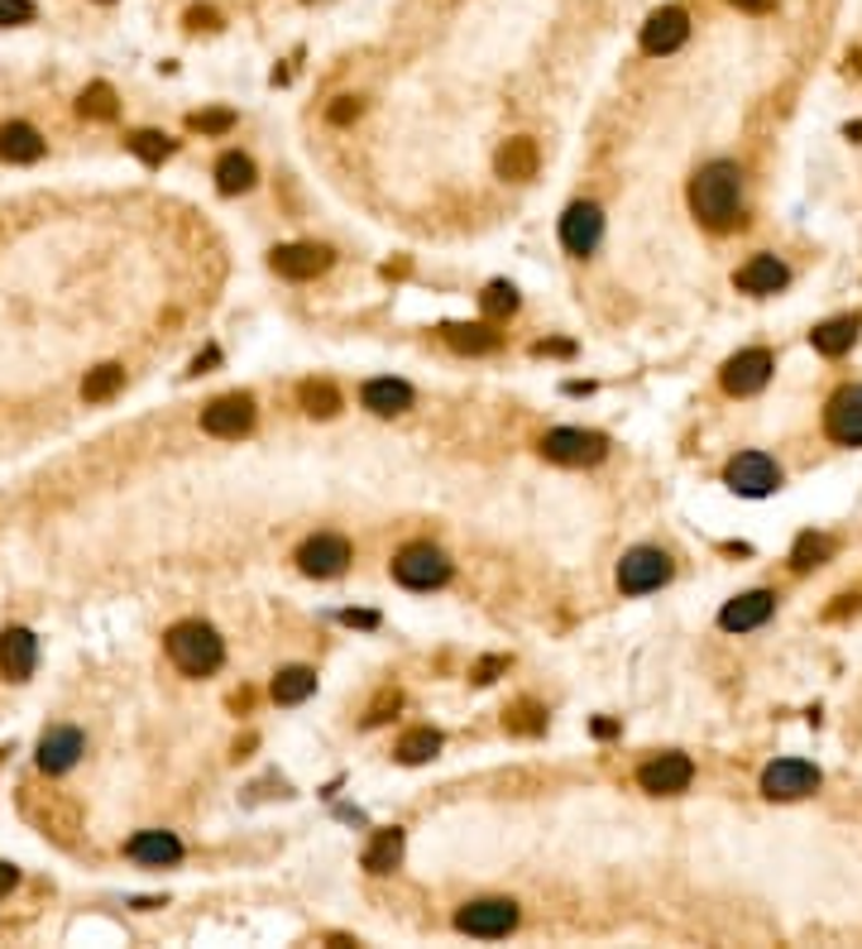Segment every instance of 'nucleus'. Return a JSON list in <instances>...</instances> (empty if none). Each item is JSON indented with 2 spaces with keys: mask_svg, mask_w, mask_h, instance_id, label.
<instances>
[{
  "mask_svg": "<svg viewBox=\"0 0 862 949\" xmlns=\"http://www.w3.org/2000/svg\"><path fill=\"white\" fill-rule=\"evenodd\" d=\"M690 782H695V763H690L685 753H661V758L638 767V787L647 791V796H681Z\"/></svg>",
  "mask_w": 862,
  "mask_h": 949,
  "instance_id": "11",
  "label": "nucleus"
},
{
  "mask_svg": "<svg viewBox=\"0 0 862 949\" xmlns=\"http://www.w3.org/2000/svg\"><path fill=\"white\" fill-rule=\"evenodd\" d=\"M202 427L211 437H245L254 427V399L250 393H226V399L202 407Z\"/></svg>",
  "mask_w": 862,
  "mask_h": 949,
  "instance_id": "15",
  "label": "nucleus"
},
{
  "mask_svg": "<svg viewBox=\"0 0 862 949\" xmlns=\"http://www.w3.org/2000/svg\"><path fill=\"white\" fill-rule=\"evenodd\" d=\"M216 187L226 192V197H235V192H250L254 187V159L240 149H230L216 159Z\"/></svg>",
  "mask_w": 862,
  "mask_h": 949,
  "instance_id": "29",
  "label": "nucleus"
},
{
  "mask_svg": "<svg viewBox=\"0 0 862 949\" xmlns=\"http://www.w3.org/2000/svg\"><path fill=\"white\" fill-rule=\"evenodd\" d=\"M39 667V638L29 629H5L0 633V677L5 681H29Z\"/></svg>",
  "mask_w": 862,
  "mask_h": 949,
  "instance_id": "20",
  "label": "nucleus"
},
{
  "mask_svg": "<svg viewBox=\"0 0 862 949\" xmlns=\"http://www.w3.org/2000/svg\"><path fill=\"white\" fill-rule=\"evenodd\" d=\"M125 854L135 863H144V868H173V863L182 859V839L173 830H139L125 844Z\"/></svg>",
  "mask_w": 862,
  "mask_h": 949,
  "instance_id": "21",
  "label": "nucleus"
},
{
  "mask_svg": "<svg viewBox=\"0 0 862 949\" xmlns=\"http://www.w3.org/2000/svg\"><path fill=\"white\" fill-rule=\"evenodd\" d=\"M824 431L839 447H862V384H843L829 403H824Z\"/></svg>",
  "mask_w": 862,
  "mask_h": 949,
  "instance_id": "10",
  "label": "nucleus"
},
{
  "mask_svg": "<svg viewBox=\"0 0 862 949\" xmlns=\"http://www.w3.org/2000/svg\"><path fill=\"white\" fill-rule=\"evenodd\" d=\"M360 111H364L360 96H336V106L326 111V120H331V125H350V120H360Z\"/></svg>",
  "mask_w": 862,
  "mask_h": 949,
  "instance_id": "40",
  "label": "nucleus"
},
{
  "mask_svg": "<svg viewBox=\"0 0 862 949\" xmlns=\"http://www.w3.org/2000/svg\"><path fill=\"white\" fill-rule=\"evenodd\" d=\"M312 691H317V671L312 667H283L274 677V701L278 705H302Z\"/></svg>",
  "mask_w": 862,
  "mask_h": 949,
  "instance_id": "30",
  "label": "nucleus"
},
{
  "mask_svg": "<svg viewBox=\"0 0 862 949\" xmlns=\"http://www.w3.org/2000/svg\"><path fill=\"white\" fill-rule=\"evenodd\" d=\"M187 29L197 34V29H221V15H216L211 5H192L187 10Z\"/></svg>",
  "mask_w": 862,
  "mask_h": 949,
  "instance_id": "42",
  "label": "nucleus"
},
{
  "mask_svg": "<svg viewBox=\"0 0 862 949\" xmlns=\"http://www.w3.org/2000/svg\"><path fill=\"white\" fill-rule=\"evenodd\" d=\"M843 135H848V139H853V144H862V120H853V125H848V130H843Z\"/></svg>",
  "mask_w": 862,
  "mask_h": 949,
  "instance_id": "51",
  "label": "nucleus"
},
{
  "mask_svg": "<svg viewBox=\"0 0 862 949\" xmlns=\"http://www.w3.org/2000/svg\"><path fill=\"white\" fill-rule=\"evenodd\" d=\"M772 369H776V355L762 351V345H748V351H738V355L724 360L719 384H724V393H733V399H748V393L767 389Z\"/></svg>",
  "mask_w": 862,
  "mask_h": 949,
  "instance_id": "7",
  "label": "nucleus"
},
{
  "mask_svg": "<svg viewBox=\"0 0 862 949\" xmlns=\"http://www.w3.org/2000/svg\"><path fill=\"white\" fill-rule=\"evenodd\" d=\"M834 551H839V543H834L829 533H800L796 547H791V571H815L824 567V561H834Z\"/></svg>",
  "mask_w": 862,
  "mask_h": 949,
  "instance_id": "28",
  "label": "nucleus"
},
{
  "mask_svg": "<svg viewBox=\"0 0 862 949\" xmlns=\"http://www.w3.org/2000/svg\"><path fill=\"white\" fill-rule=\"evenodd\" d=\"M676 575L671 557L661 547H633L623 561H618V591L623 595H647V591H661L666 581Z\"/></svg>",
  "mask_w": 862,
  "mask_h": 949,
  "instance_id": "5",
  "label": "nucleus"
},
{
  "mask_svg": "<svg viewBox=\"0 0 862 949\" xmlns=\"http://www.w3.org/2000/svg\"><path fill=\"white\" fill-rule=\"evenodd\" d=\"M15 883H20V868H15V863H5V859H0V897H5Z\"/></svg>",
  "mask_w": 862,
  "mask_h": 949,
  "instance_id": "45",
  "label": "nucleus"
},
{
  "mask_svg": "<svg viewBox=\"0 0 862 949\" xmlns=\"http://www.w3.org/2000/svg\"><path fill=\"white\" fill-rule=\"evenodd\" d=\"M331 259H336V255H331L326 245H278L274 255H269L274 273H283V279H293V283L326 273V269H331Z\"/></svg>",
  "mask_w": 862,
  "mask_h": 949,
  "instance_id": "19",
  "label": "nucleus"
},
{
  "mask_svg": "<svg viewBox=\"0 0 862 949\" xmlns=\"http://www.w3.org/2000/svg\"><path fill=\"white\" fill-rule=\"evenodd\" d=\"M125 389V369L120 365H96L87 379H82V399L87 403H106V399H116V393Z\"/></svg>",
  "mask_w": 862,
  "mask_h": 949,
  "instance_id": "31",
  "label": "nucleus"
},
{
  "mask_svg": "<svg viewBox=\"0 0 862 949\" xmlns=\"http://www.w3.org/2000/svg\"><path fill=\"white\" fill-rule=\"evenodd\" d=\"M168 657H173V667L182 677H211V671L226 662V643L211 623L182 619L168 629Z\"/></svg>",
  "mask_w": 862,
  "mask_h": 949,
  "instance_id": "2",
  "label": "nucleus"
},
{
  "mask_svg": "<svg viewBox=\"0 0 862 949\" xmlns=\"http://www.w3.org/2000/svg\"><path fill=\"white\" fill-rule=\"evenodd\" d=\"M513 926H518V902H508V897H484V902L456 911V930L479 935V940H499Z\"/></svg>",
  "mask_w": 862,
  "mask_h": 949,
  "instance_id": "9",
  "label": "nucleus"
},
{
  "mask_svg": "<svg viewBox=\"0 0 862 949\" xmlns=\"http://www.w3.org/2000/svg\"><path fill=\"white\" fill-rule=\"evenodd\" d=\"M187 125L202 130V135H226V130L235 125V115L230 111H197V115H187Z\"/></svg>",
  "mask_w": 862,
  "mask_h": 949,
  "instance_id": "38",
  "label": "nucleus"
},
{
  "mask_svg": "<svg viewBox=\"0 0 862 949\" xmlns=\"http://www.w3.org/2000/svg\"><path fill=\"white\" fill-rule=\"evenodd\" d=\"M393 581L408 585V591H436V585L451 581V561H446V551L412 543L393 557Z\"/></svg>",
  "mask_w": 862,
  "mask_h": 949,
  "instance_id": "4",
  "label": "nucleus"
},
{
  "mask_svg": "<svg viewBox=\"0 0 862 949\" xmlns=\"http://www.w3.org/2000/svg\"><path fill=\"white\" fill-rule=\"evenodd\" d=\"M0 159H5V163L44 159V135L34 125H24V120H10V125L0 130Z\"/></svg>",
  "mask_w": 862,
  "mask_h": 949,
  "instance_id": "25",
  "label": "nucleus"
},
{
  "mask_svg": "<svg viewBox=\"0 0 862 949\" xmlns=\"http://www.w3.org/2000/svg\"><path fill=\"white\" fill-rule=\"evenodd\" d=\"M436 753H441V734H436V729H412V734H403V743H398V758L408 767L432 763Z\"/></svg>",
  "mask_w": 862,
  "mask_h": 949,
  "instance_id": "33",
  "label": "nucleus"
},
{
  "mask_svg": "<svg viewBox=\"0 0 862 949\" xmlns=\"http://www.w3.org/2000/svg\"><path fill=\"white\" fill-rule=\"evenodd\" d=\"M537 163H542V149H537V139H527V135L508 139L499 149V159H494L499 178H508V183H527V178H537Z\"/></svg>",
  "mask_w": 862,
  "mask_h": 949,
  "instance_id": "23",
  "label": "nucleus"
},
{
  "mask_svg": "<svg viewBox=\"0 0 862 949\" xmlns=\"http://www.w3.org/2000/svg\"><path fill=\"white\" fill-rule=\"evenodd\" d=\"M786 283H791V269H786L776 255H752L743 269L733 273V288L738 293H748V297H772V293H781Z\"/></svg>",
  "mask_w": 862,
  "mask_h": 949,
  "instance_id": "18",
  "label": "nucleus"
},
{
  "mask_svg": "<svg viewBox=\"0 0 862 949\" xmlns=\"http://www.w3.org/2000/svg\"><path fill=\"white\" fill-rule=\"evenodd\" d=\"M738 10H748V15H767V10H776V0H733Z\"/></svg>",
  "mask_w": 862,
  "mask_h": 949,
  "instance_id": "46",
  "label": "nucleus"
},
{
  "mask_svg": "<svg viewBox=\"0 0 862 949\" xmlns=\"http://www.w3.org/2000/svg\"><path fill=\"white\" fill-rule=\"evenodd\" d=\"M858 609H862V591H853V595H839V605H829V609H824V619H834V623H839V619H848V615H858Z\"/></svg>",
  "mask_w": 862,
  "mask_h": 949,
  "instance_id": "43",
  "label": "nucleus"
},
{
  "mask_svg": "<svg viewBox=\"0 0 862 949\" xmlns=\"http://www.w3.org/2000/svg\"><path fill=\"white\" fill-rule=\"evenodd\" d=\"M819 767L805 758H776L767 772H762V796L767 801H800L810 791H819Z\"/></svg>",
  "mask_w": 862,
  "mask_h": 949,
  "instance_id": "8",
  "label": "nucleus"
},
{
  "mask_svg": "<svg viewBox=\"0 0 862 949\" xmlns=\"http://www.w3.org/2000/svg\"><path fill=\"white\" fill-rule=\"evenodd\" d=\"M441 336H446V345L460 351V355H489V351H499V331H489L484 321H475V327H460V321H451V327H441Z\"/></svg>",
  "mask_w": 862,
  "mask_h": 949,
  "instance_id": "26",
  "label": "nucleus"
},
{
  "mask_svg": "<svg viewBox=\"0 0 862 949\" xmlns=\"http://www.w3.org/2000/svg\"><path fill=\"white\" fill-rule=\"evenodd\" d=\"M34 5L29 0H0V29H15V24H29Z\"/></svg>",
  "mask_w": 862,
  "mask_h": 949,
  "instance_id": "39",
  "label": "nucleus"
},
{
  "mask_svg": "<svg viewBox=\"0 0 862 949\" xmlns=\"http://www.w3.org/2000/svg\"><path fill=\"white\" fill-rule=\"evenodd\" d=\"M360 403L369 407L374 417H398V413H408L412 407V389L403 379H369L360 389Z\"/></svg>",
  "mask_w": 862,
  "mask_h": 949,
  "instance_id": "24",
  "label": "nucleus"
},
{
  "mask_svg": "<svg viewBox=\"0 0 862 949\" xmlns=\"http://www.w3.org/2000/svg\"><path fill=\"white\" fill-rule=\"evenodd\" d=\"M302 407H307V417H336L341 413V393L326 379H307L302 384Z\"/></svg>",
  "mask_w": 862,
  "mask_h": 949,
  "instance_id": "34",
  "label": "nucleus"
},
{
  "mask_svg": "<svg viewBox=\"0 0 862 949\" xmlns=\"http://www.w3.org/2000/svg\"><path fill=\"white\" fill-rule=\"evenodd\" d=\"M479 307L489 312V317H513V312H518V288L503 283V279L489 283V288H484V297H479Z\"/></svg>",
  "mask_w": 862,
  "mask_h": 949,
  "instance_id": "37",
  "label": "nucleus"
},
{
  "mask_svg": "<svg viewBox=\"0 0 862 949\" xmlns=\"http://www.w3.org/2000/svg\"><path fill=\"white\" fill-rule=\"evenodd\" d=\"M503 667H508V657H489V662H479V667H475V681H479V686H489V681L499 677Z\"/></svg>",
  "mask_w": 862,
  "mask_h": 949,
  "instance_id": "44",
  "label": "nucleus"
},
{
  "mask_svg": "<svg viewBox=\"0 0 862 949\" xmlns=\"http://www.w3.org/2000/svg\"><path fill=\"white\" fill-rule=\"evenodd\" d=\"M858 331H862V317H858V312H843V317H829V321H819V327L810 331V345H815L819 355L839 360V355H848V351H853Z\"/></svg>",
  "mask_w": 862,
  "mask_h": 949,
  "instance_id": "22",
  "label": "nucleus"
},
{
  "mask_svg": "<svg viewBox=\"0 0 862 949\" xmlns=\"http://www.w3.org/2000/svg\"><path fill=\"white\" fill-rule=\"evenodd\" d=\"M542 455L556 465H594L609 455V437L585 431V427H556L542 437Z\"/></svg>",
  "mask_w": 862,
  "mask_h": 949,
  "instance_id": "6",
  "label": "nucleus"
},
{
  "mask_svg": "<svg viewBox=\"0 0 862 949\" xmlns=\"http://www.w3.org/2000/svg\"><path fill=\"white\" fill-rule=\"evenodd\" d=\"M82 753H87V739H82V729H72V725H58L39 739V767L48 777L72 772V767L82 763Z\"/></svg>",
  "mask_w": 862,
  "mask_h": 949,
  "instance_id": "17",
  "label": "nucleus"
},
{
  "mask_svg": "<svg viewBox=\"0 0 862 949\" xmlns=\"http://www.w3.org/2000/svg\"><path fill=\"white\" fill-rule=\"evenodd\" d=\"M216 360H221V355H216V351H206V355H197V365H192V375H206V369H211V365H216Z\"/></svg>",
  "mask_w": 862,
  "mask_h": 949,
  "instance_id": "48",
  "label": "nucleus"
},
{
  "mask_svg": "<svg viewBox=\"0 0 862 949\" xmlns=\"http://www.w3.org/2000/svg\"><path fill=\"white\" fill-rule=\"evenodd\" d=\"M130 149H135L144 163H163L168 154H173V139L159 135V130H135V135H130Z\"/></svg>",
  "mask_w": 862,
  "mask_h": 949,
  "instance_id": "36",
  "label": "nucleus"
},
{
  "mask_svg": "<svg viewBox=\"0 0 862 949\" xmlns=\"http://www.w3.org/2000/svg\"><path fill=\"white\" fill-rule=\"evenodd\" d=\"M690 211L700 216V226L709 231H738L748 221L743 216V168L714 159L690 178Z\"/></svg>",
  "mask_w": 862,
  "mask_h": 949,
  "instance_id": "1",
  "label": "nucleus"
},
{
  "mask_svg": "<svg viewBox=\"0 0 862 949\" xmlns=\"http://www.w3.org/2000/svg\"><path fill=\"white\" fill-rule=\"evenodd\" d=\"M398 705H403V695H398V691H384V695H379V701H374V705H369V715H364V725H369V729H374V725H384V719H388V715H393V710H398Z\"/></svg>",
  "mask_w": 862,
  "mask_h": 949,
  "instance_id": "41",
  "label": "nucleus"
},
{
  "mask_svg": "<svg viewBox=\"0 0 862 949\" xmlns=\"http://www.w3.org/2000/svg\"><path fill=\"white\" fill-rule=\"evenodd\" d=\"M345 623H360V629H374V623H379V615H355V609H350V615H345Z\"/></svg>",
  "mask_w": 862,
  "mask_h": 949,
  "instance_id": "49",
  "label": "nucleus"
},
{
  "mask_svg": "<svg viewBox=\"0 0 862 949\" xmlns=\"http://www.w3.org/2000/svg\"><path fill=\"white\" fill-rule=\"evenodd\" d=\"M772 615H776V595L772 591H748V595H733L719 609V629L724 633H752V629H762Z\"/></svg>",
  "mask_w": 862,
  "mask_h": 949,
  "instance_id": "16",
  "label": "nucleus"
},
{
  "mask_svg": "<svg viewBox=\"0 0 862 949\" xmlns=\"http://www.w3.org/2000/svg\"><path fill=\"white\" fill-rule=\"evenodd\" d=\"M690 39V15L681 5H661V10H652L647 15V24H642V48H647L652 58H661V53H676Z\"/></svg>",
  "mask_w": 862,
  "mask_h": 949,
  "instance_id": "13",
  "label": "nucleus"
},
{
  "mask_svg": "<svg viewBox=\"0 0 862 949\" xmlns=\"http://www.w3.org/2000/svg\"><path fill=\"white\" fill-rule=\"evenodd\" d=\"M604 240V211L594 207V202H575V207H566L561 216V245L570 255H594V245Z\"/></svg>",
  "mask_w": 862,
  "mask_h": 949,
  "instance_id": "14",
  "label": "nucleus"
},
{
  "mask_svg": "<svg viewBox=\"0 0 862 949\" xmlns=\"http://www.w3.org/2000/svg\"><path fill=\"white\" fill-rule=\"evenodd\" d=\"M398 863H403V830H379L369 839V849H364V868H369L374 878H384Z\"/></svg>",
  "mask_w": 862,
  "mask_h": 949,
  "instance_id": "27",
  "label": "nucleus"
},
{
  "mask_svg": "<svg viewBox=\"0 0 862 949\" xmlns=\"http://www.w3.org/2000/svg\"><path fill=\"white\" fill-rule=\"evenodd\" d=\"M116 87L111 82H92L87 92L77 96V115H87V120H116Z\"/></svg>",
  "mask_w": 862,
  "mask_h": 949,
  "instance_id": "32",
  "label": "nucleus"
},
{
  "mask_svg": "<svg viewBox=\"0 0 862 949\" xmlns=\"http://www.w3.org/2000/svg\"><path fill=\"white\" fill-rule=\"evenodd\" d=\"M298 567H302V575L331 581V575H341L350 567V543H345V537H336V533L307 537V543L298 547Z\"/></svg>",
  "mask_w": 862,
  "mask_h": 949,
  "instance_id": "12",
  "label": "nucleus"
},
{
  "mask_svg": "<svg viewBox=\"0 0 862 949\" xmlns=\"http://www.w3.org/2000/svg\"><path fill=\"white\" fill-rule=\"evenodd\" d=\"M724 485L733 489V495L767 499L781 489V465H776L767 451H738L733 461L724 465Z\"/></svg>",
  "mask_w": 862,
  "mask_h": 949,
  "instance_id": "3",
  "label": "nucleus"
},
{
  "mask_svg": "<svg viewBox=\"0 0 862 949\" xmlns=\"http://www.w3.org/2000/svg\"><path fill=\"white\" fill-rule=\"evenodd\" d=\"M570 351H575L570 341H542V345H537V355H570Z\"/></svg>",
  "mask_w": 862,
  "mask_h": 949,
  "instance_id": "47",
  "label": "nucleus"
},
{
  "mask_svg": "<svg viewBox=\"0 0 862 949\" xmlns=\"http://www.w3.org/2000/svg\"><path fill=\"white\" fill-rule=\"evenodd\" d=\"M594 734L609 739V734H618V725H614V719H599V725H594Z\"/></svg>",
  "mask_w": 862,
  "mask_h": 949,
  "instance_id": "50",
  "label": "nucleus"
},
{
  "mask_svg": "<svg viewBox=\"0 0 862 949\" xmlns=\"http://www.w3.org/2000/svg\"><path fill=\"white\" fill-rule=\"evenodd\" d=\"M503 729H508V734H542V729H546V710H542V705H532V701H522V705H513V710L503 715Z\"/></svg>",
  "mask_w": 862,
  "mask_h": 949,
  "instance_id": "35",
  "label": "nucleus"
},
{
  "mask_svg": "<svg viewBox=\"0 0 862 949\" xmlns=\"http://www.w3.org/2000/svg\"><path fill=\"white\" fill-rule=\"evenodd\" d=\"M101 5H111V0H101Z\"/></svg>",
  "mask_w": 862,
  "mask_h": 949,
  "instance_id": "52",
  "label": "nucleus"
}]
</instances>
